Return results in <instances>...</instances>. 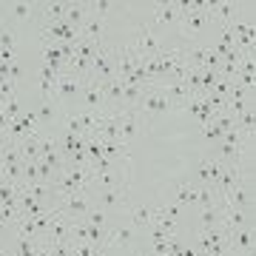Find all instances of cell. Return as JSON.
<instances>
[{"instance_id":"obj_1","label":"cell","mask_w":256,"mask_h":256,"mask_svg":"<svg viewBox=\"0 0 256 256\" xmlns=\"http://www.w3.org/2000/svg\"><path fill=\"white\" fill-rule=\"evenodd\" d=\"M117 120H120V142H126V146L148 128V122L142 120V114L137 108H117Z\"/></svg>"},{"instance_id":"obj_2","label":"cell","mask_w":256,"mask_h":256,"mask_svg":"<svg viewBox=\"0 0 256 256\" xmlns=\"http://www.w3.org/2000/svg\"><path fill=\"white\" fill-rule=\"evenodd\" d=\"M137 111L142 114V120H146V122H151V120L160 117V114H171V111H174V106H171L162 94L156 92V86H148L146 94H142V100H140V106H137Z\"/></svg>"},{"instance_id":"obj_3","label":"cell","mask_w":256,"mask_h":256,"mask_svg":"<svg viewBox=\"0 0 256 256\" xmlns=\"http://www.w3.org/2000/svg\"><path fill=\"white\" fill-rule=\"evenodd\" d=\"M131 46L137 48L140 54H146V57H154V60H160L162 57V52H165V46L160 43L154 37V32L146 26V23H140V26H134V37L128 40Z\"/></svg>"},{"instance_id":"obj_4","label":"cell","mask_w":256,"mask_h":256,"mask_svg":"<svg viewBox=\"0 0 256 256\" xmlns=\"http://www.w3.org/2000/svg\"><path fill=\"white\" fill-rule=\"evenodd\" d=\"M57 210H60V216H66V220H86V214L94 208V196L92 194H74V196H66V200H60L54 205Z\"/></svg>"},{"instance_id":"obj_5","label":"cell","mask_w":256,"mask_h":256,"mask_svg":"<svg viewBox=\"0 0 256 256\" xmlns=\"http://www.w3.org/2000/svg\"><path fill=\"white\" fill-rule=\"evenodd\" d=\"M222 165L225 162H220V160H214L210 154H205L202 160H196L194 162V168H191V182L194 185H216V176H220V171H222Z\"/></svg>"},{"instance_id":"obj_6","label":"cell","mask_w":256,"mask_h":256,"mask_svg":"<svg viewBox=\"0 0 256 256\" xmlns=\"http://www.w3.org/2000/svg\"><path fill=\"white\" fill-rule=\"evenodd\" d=\"M92 80H111V77H117L114 74V46H106V43H100V48H97V54H94L92 60V74H88Z\"/></svg>"},{"instance_id":"obj_7","label":"cell","mask_w":256,"mask_h":256,"mask_svg":"<svg viewBox=\"0 0 256 256\" xmlns=\"http://www.w3.org/2000/svg\"><path fill=\"white\" fill-rule=\"evenodd\" d=\"M92 196H94V205L102 210L126 214V208H128V200H126L122 188H97V191H92Z\"/></svg>"},{"instance_id":"obj_8","label":"cell","mask_w":256,"mask_h":256,"mask_svg":"<svg viewBox=\"0 0 256 256\" xmlns=\"http://www.w3.org/2000/svg\"><path fill=\"white\" fill-rule=\"evenodd\" d=\"M80 102H82V111H102V108H108V106H106V94H102V82L88 77V80L82 82Z\"/></svg>"},{"instance_id":"obj_9","label":"cell","mask_w":256,"mask_h":256,"mask_svg":"<svg viewBox=\"0 0 256 256\" xmlns=\"http://www.w3.org/2000/svg\"><path fill=\"white\" fill-rule=\"evenodd\" d=\"M128 225L134 230H148L154 225V205L151 202H140V205H128L126 208Z\"/></svg>"},{"instance_id":"obj_10","label":"cell","mask_w":256,"mask_h":256,"mask_svg":"<svg viewBox=\"0 0 256 256\" xmlns=\"http://www.w3.org/2000/svg\"><path fill=\"white\" fill-rule=\"evenodd\" d=\"M137 239V230L131 225H111L108 234H106V242H102V250H111V248H126Z\"/></svg>"},{"instance_id":"obj_11","label":"cell","mask_w":256,"mask_h":256,"mask_svg":"<svg viewBox=\"0 0 256 256\" xmlns=\"http://www.w3.org/2000/svg\"><path fill=\"white\" fill-rule=\"evenodd\" d=\"M228 250H230V256H234V254H254V228L230 230Z\"/></svg>"},{"instance_id":"obj_12","label":"cell","mask_w":256,"mask_h":256,"mask_svg":"<svg viewBox=\"0 0 256 256\" xmlns=\"http://www.w3.org/2000/svg\"><path fill=\"white\" fill-rule=\"evenodd\" d=\"M154 23H160V26H180V0H162V3H156Z\"/></svg>"},{"instance_id":"obj_13","label":"cell","mask_w":256,"mask_h":256,"mask_svg":"<svg viewBox=\"0 0 256 256\" xmlns=\"http://www.w3.org/2000/svg\"><path fill=\"white\" fill-rule=\"evenodd\" d=\"M82 82L80 77H74V74H60V80H57V92H54V100H72V97H80L82 92Z\"/></svg>"},{"instance_id":"obj_14","label":"cell","mask_w":256,"mask_h":256,"mask_svg":"<svg viewBox=\"0 0 256 256\" xmlns=\"http://www.w3.org/2000/svg\"><path fill=\"white\" fill-rule=\"evenodd\" d=\"M208 23H210L208 12L200 9V12H194V14H185V18L180 20V28H182V34H185V37H196L202 28L208 26Z\"/></svg>"},{"instance_id":"obj_15","label":"cell","mask_w":256,"mask_h":256,"mask_svg":"<svg viewBox=\"0 0 256 256\" xmlns=\"http://www.w3.org/2000/svg\"><path fill=\"white\" fill-rule=\"evenodd\" d=\"M66 6L68 3H60V0L37 3V18H40V23H60V20H66Z\"/></svg>"},{"instance_id":"obj_16","label":"cell","mask_w":256,"mask_h":256,"mask_svg":"<svg viewBox=\"0 0 256 256\" xmlns=\"http://www.w3.org/2000/svg\"><path fill=\"white\" fill-rule=\"evenodd\" d=\"M32 111H34L37 122H40V131H48L57 122V100H40V106Z\"/></svg>"},{"instance_id":"obj_17","label":"cell","mask_w":256,"mask_h":256,"mask_svg":"<svg viewBox=\"0 0 256 256\" xmlns=\"http://www.w3.org/2000/svg\"><path fill=\"white\" fill-rule=\"evenodd\" d=\"M88 18H92V6L88 3H68L66 6V23L72 28H82Z\"/></svg>"},{"instance_id":"obj_18","label":"cell","mask_w":256,"mask_h":256,"mask_svg":"<svg viewBox=\"0 0 256 256\" xmlns=\"http://www.w3.org/2000/svg\"><path fill=\"white\" fill-rule=\"evenodd\" d=\"M40 137H43V131H40V134H32V137H26V140H20L18 142V151H20V156H23L26 162L40 160Z\"/></svg>"},{"instance_id":"obj_19","label":"cell","mask_w":256,"mask_h":256,"mask_svg":"<svg viewBox=\"0 0 256 256\" xmlns=\"http://www.w3.org/2000/svg\"><path fill=\"white\" fill-rule=\"evenodd\" d=\"M6 6H9V20H32V18H37V3L18 0V3H6Z\"/></svg>"},{"instance_id":"obj_20","label":"cell","mask_w":256,"mask_h":256,"mask_svg":"<svg viewBox=\"0 0 256 256\" xmlns=\"http://www.w3.org/2000/svg\"><path fill=\"white\" fill-rule=\"evenodd\" d=\"M200 225H202V230L220 228L222 225V208L220 205H214V208H202L200 210Z\"/></svg>"},{"instance_id":"obj_21","label":"cell","mask_w":256,"mask_h":256,"mask_svg":"<svg viewBox=\"0 0 256 256\" xmlns=\"http://www.w3.org/2000/svg\"><path fill=\"white\" fill-rule=\"evenodd\" d=\"M174 202L176 205H196V185H194L191 180H185L182 185H176Z\"/></svg>"},{"instance_id":"obj_22","label":"cell","mask_w":256,"mask_h":256,"mask_svg":"<svg viewBox=\"0 0 256 256\" xmlns=\"http://www.w3.org/2000/svg\"><path fill=\"white\" fill-rule=\"evenodd\" d=\"M216 191L210 188V185H196V208H214L216 205Z\"/></svg>"},{"instance_id":"obj_23","label":"cell","mask_w":256,"mask_h":256,"mask_svg":"<svg viewBox=\"0 0 256 256\" xmlns=\"http://www.w3.org/2000/svg\"><path fill=\"white\" fill-rule=\"evenodd\" d=\"M236 128L245 134V137H254V128H256V114H254V108H248V111H242L236 117Z\"/></svg>"},{"instance_id":"obj_24","label":"cell","mask_w":256,"mask_h":256,"mask_svg":"<svg viewBox=\"0 0 256 256\" xmlns=\"http://www.w3.org/2000/svg\"><path fill=\"white\" fill-rule=\"evenodd\" d=\"M86 222L88 225H97V228H111V216H108V210H102L94 205L88 214H86Z\"/></svg>"},{"instance_id":"obj_25","label":"cell","mask_w":256,"mask_h":256,"mask_svg":"<svg viewBox=\"0 0 256 256\" xmlns=\"http://www.w3.org/2000/svg\"><path fill=\"white\" fill-rule=\"evenodd\" d=\"M0 48L3 52H14V32L6 20H0Z\"/></svg>"},{"instance_id":"obj_26","label":"cell","mask_w":256,"mask_h":256,"mask_svg":"<svg viewBox=\"0 0 256 256\" xmlns=\"http://www.w3.org/2000/svg\"><path fill=\"white\" fill-rule=\"evenodd\" d=\"M40 182V176H37V160L34 162H23V185H34Z\"/></svg>"},{"instance_id":"obj_27","label":"cell","mask_w":256,"mask_h":256,"mask_svg":"<svg viewBox=\"0 0 256 256\" xmlns=\"http://www.w3.org/2000/svg\"><path fill=\"white\" fill-rule=\"evenodd\" d=\"M3 111H6V117H9V120H18L20 114H23V111H20V100H18V94L6 100V106H3Z\"/></svg>"},{"instance_id":"obj_28","label":"cell","mask_w":256,"mask_h":256,"mask_svg":"<svg viewBox=\"0 0 256 256\" xmlns=\"http://www.w3.org/2000/svg\"><path fill=\"white\" fill-rule=\"evenodd\" d=\"M88 6H92V14H94V18L102 20V18L111 12V6H114V3H108V0H94V3H88Z\"/></svg>"},{"instance_id":"obj_29","label":"cell","mask_w":256,"mask_h":256,"mask_svg":"<svg viewBox=\"0 0 256 256\" xmlns=\"http://www.w3.org/2000/svg\"><path fill=\"white\" fill-rule=\"evenodd\" d=\"M200 131H202V137L208 140V142H220V140H222V131H220L216 126H214V122H208V126H202Z\"/></svg>"},{"instance_id":"obj_30","label":"cell","mask_w":256,"mask_h":256,"mask_svg":"<svg viewBox=\"0 0 256 256\" xmlns=\"http://www.w3.org/2000/svg\"><path fill=\"white\" fill-rule=\"evenodd\" d=\"M20 77H23V68H20L18 63H12V66H9V80H12V82H18Z\"/></svg>"},{"instance_id":"obj_31","label":"cell","mask_w":256,"mask_h":256,"mask_svg":"<svg viewBox=\"0 0 256 256\" xmlns=\"http://www.w3.org/2000/svg\"><path fill=\"white\" fill-rule=\"evenodd\" d=\"M3 106H6V100H3V97H0V111H3Z\"/></svg>"}]
</instances>
